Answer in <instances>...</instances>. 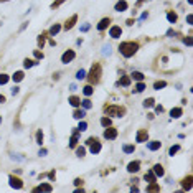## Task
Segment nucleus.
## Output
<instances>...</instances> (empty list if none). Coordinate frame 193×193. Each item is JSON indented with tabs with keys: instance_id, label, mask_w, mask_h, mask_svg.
<instances>
[{
	"instance_id": "e433bc0d",
	"label": "nucleus",
	"mask_w": 193,
	"mask_h": 193,
	"mask_svg": "<svg viewBox=\"0 0 193 193\" xmlns=\"http://www.w3.org/2000/svg\"><path fill=\"white\" fill-rule=\"evenodd\" d=\"M83 107L84 109H91V107H93V103H91L89 99H84L83 101Z\"/></svg>"
},
{
	"instance_id": "5701e85b",
	"label": "nucleus",
	"mask_w": 193,
	"mask_h": 193,
	"mask_svg": "<svg viewBox=\"0 0 193 193\" xmlns=\"http://www.w3.org/2000/svg\"><path fill=\"white\" fill-rule=\"evenodd\" d=\"M23 76H25V74H23V73H22V71H17V73H15V74H13V81H15V83H18V81H22V79H23Z\"/></svg>"
},
{
	"instance_id": "58836bf2",
	"label": "nucleus",
	"mask_w": 193,
	"mask_h": 193,
	"mask_svg": "<svg viewBox=\"0 0 193 193\" xmlns=\"http://www.w3.org/2000/svg\"><path fill=\"white\" fill-rule=\"evenodd\" d=\"M76 78H78V79H83V78H86V71H84V69H79V71L76 73Z\"/></svg>"
},
{
	"instance_id": "393cba45",
	"label": "nucleus",
	"mask_w": 193,
	"mask_h": 193,
	"mask_svg": "<svg viewBox=\"0 0 193 193\" xmlns=\"http://www.w3.org/2000/svg\"><path fill=\"white\" fill-rule=\"evenodd\" d=\"M132 78H134L135 81H142L144 74H142V73H139V71H134V73H132Z\"/></svg>"
},
{
	"instance_id": "a211bd4d",
	"label": "nucleus",
	"mask_w": 193,
	"mask_h": 193,
	"mask_svg": "<svg viewBox=\"0 0 193 193\" xmlns=\"http://www.w3.org/2000/svg\"><path fill=\"white\" fill-rule=\"evenodd\" d=\"M153 104H155V99H153V97H149V99L144 101V107H147V109H149V107H153Z\"/></svg>"
},
{
	"instance_id": "39448f33",
	"label": "nucleus",
	"mask_w": 193,
	"mask_h": 193,
	"mask_svg": "<svg viewBox=\"0 0 193 193\" xmlns=\"http://www.w3.org/2000/svg\"><path fill=\"white\" fill-rule=\"evenodd\" d=\"M74 56H76V53H74L73 50H66V51H65V55L61 56V63L68 65L69 61H73V59H74Z\"/></svg>"
},
{
	"instance_id": "423d86ee",
	"label": "nucleus",
	"mask_w": 193,
	"mask_h": 193,
	"mask_svg": "<svg viewBox=\"0 0 193 193\" xmlns=\"http://www.w3.org/2000/svg\"><path fill=\"white\" fill-rule=\"evenodd\" d=\"M8 180H10V185H12L13 188H22L23 187V182L20 180V178H17L15 175H10Z\"/></svg>"
},
{
	"instance_id": "4be33fe9",
	"label": "nucleus",
	"mask_w": 193,
	"mask_h": 193,
	"mask_svg": "<svg viewBox=\"0 0 193 193\" xmlns=\"http://www.w3.org/2000/svg\"><path fill=\"white\" fill-rule=\"evenodd\" d=\"M167 18H168V22H170V23H175V22H177V13H175V12H168Z\"/></svg>"
},
{
	"instance_id": "79ce46f5",
	"label": "nucleus",
	"mask_w": 193,
	"mask_h": 193,
	"mask_svg": "<svg viewBox=\"0 0 193 193\" xmlns=\"http://www.w3.org/2000/svg\"><path fill=\"white\" fill-rule=\"evenodd\" d=\"M84 153H86V149H84V147H79V149L76 150V155L78 157H84Z\"/></svg>"
},
{
	"instance_id": "a19ab883",
	"label": "nucleus",
	"mask_w": 193,
	"mask_h": 193,
	"mask_svg": "<svg viewBox=\"0 0 193 193\" xmlns=\"http://www.w3.org/2000/svg\"><path fill=\"white\" fill-rule=\"evenodd\" d=\"M36 142L38 144H43V132H41V131L36 132Z\"/></svg>"
},
{
	"instance_id": "c85d7f7f",
	"label": "nucleus",
	"mask_w": 193,
	"mask_h": 193,
	"mask_svg": "<svg viewBox=\"0 0 193 193\" xmlns=\"http://www.w3.org/2000/svg\"><path fill=\"white\" fill-rule=\"evenodd\" d=\"M145 180L150 182V183H152V182H155V173H152V170H150L149 173L145 175Z\"/></svg>"
},
{
	"instance_id": "ea45409f",
	"label": "nucleus",
	"mask_w": 193,
	"mask_h": 193,
	"mask_svg": "<svg viewBox=\"0 0 193 193\" xmlns=\"http://www.w3.org/2000/svg\"><path fill=\"white\" fill-rule=\"evenodd\" d=\"M23 65H25V68H31V66H33V65H36V63H35V61H31V59H25V61H23Z\"/></svg>"
},
{
	"instance_id": "f257e3e1",
	"label": "nucleus",
	"mask_w": 193,
	"mask_h": 193,
	"mask_svg": "<svg viewBox=\"0 0 193 193\" xmlns=\"http://www.w3.org/2000/svg\"><path fill=\"white\" fill-rule=\"evenodd\" d=\"M137 50H139V43H135V41H125V43H121V46H119L121 55L125 56V58L132 56Z\"/></svg>"
},
{
	"instance_id": "3c124183",
	"label": "nucleus",
	"mask_w": 193,
	"mask_h": 193,
	"mask_svg": "<svg viewBox=\"0 0 193 193\" xmlns=\"http://www.w3.org/2000/svg\"><path fill=\"white\" fill-rule=\"evenodd\" d=\"M46 153H48V150H45V149H41V150H40V155H41V157H45Z\"/></svg>"
},
{
	"instance_id": "f704fd0d",
	"label": "nucleus",
	"mask_w": 193,
	"mask_h": 193,
	"mask_svg": "<svg viewBox=\"0 0 193 193\" xmlns=\"http://www.w3.org/2000/svg\"><path fill=\"white\" fill-rule=\"evenodd\" d=\"M111 51H112V50H111L109 45H104V46H103V55H104V56H109Z\"/></svg>"
},
{
	"instance_id": "f8f14e48",
	"label": "nucleus",
	"mask_w": 193,
	"mask_h": 193,
	"mask_svg": "<svg viewBox=\"0 0 193 193\" xmlns=\"http://www.w3.org/2000/svg\"><path fill=\"white\" fill-rule=\"evenodd\" d=\"M121 33H122L121 27H111V30H109V35H111L112 38H119V36H121Z\"/></svg>"
},
{
	"instance_id": "4c0bfd02",
	"label": "nucleus",
	"mask_w": 193,
	"mask_h": 193,
	"mask_svg": "<svg viewBox=\"0 0 193 193\" xmlns=\"http://www.w3.org/2000/svg\"><path fill=\"white\" fill-rule=\"evenodd\" d=\"M84 115H86V111H76L74 112V117L76 119H83Z\"/></svg>"
},
{
	"instance_id": "8fccbe9b",
	"label": "nucleus",
	"mask_w": 193,
	"mask_h": 193,
	"mask_svg": "<svg viewBox=\"0 0 193 193\" xmlns=\"http://www.w3.org/2000/svg\"><path fill=\"white\" fill-rule=\"evenodd\" d=\"M87 30H89V25H87V23H86V25H83V27H81V31H87Z\"/></svg>"
},
{
	"instance_id": "a18cd8bd",
	"label": "nucleus",
	"mask_w": 193,
	"mask_h": 193,
	"mask_svg": "<svg viewBox=\"0 0 193 193\" xmlns=\"http://www.w3.org/2000/svg\"><path fill=\"white\" fill-rule=\"evenodd\" d=\"M86 129H87V124H86V122H79L78 131H86Z\"/></svg>"
},
{
	"instance_id": "5fc2aeb1",
	"label": "nucleus",
	"mask_w": 193,
	"mask_h": 193,
	"mask_svg": "<svg viewBox=\"0 0 193 193\" xmlns=\"http://www.w3.org/2000/svg\"><path fill=\"white\" fill-rule=\"evenodd\" d=\"M188 2H190V3H193V0H188Z\"/></svg>"
},
{
	"instance_id": "a878e982",
	"label": "nucleus",
	"mask_w": 193,
	"mask_h": 193,
	"mask_svg": "<svg viewBox=\"0 0 193 193\" xmlns=\"http://www.w3.org/2000/svg\"><path fill=\"white\" fill-rule=\"evenodd\" d=\"M101 124H103L104 127H109V125H112V121L109 117H103V119H101Z\"/></svg>"
},
{
	"instance_id": "b1692460",
	"label": "nucleus",
	"mask_w": 193,
	"mask_h": 193,
	"mask_svg": "<svg viewBox=\"0 0 193 193\" xmlns=\"http://www.w3.org/2000/svg\"><path fill=\"white\" fill-rule=\"evenodd\" d=\"M76 144H78V135H71V139H69V147H71V149H74Z\"/></svg>"
},
{
	"instance_id": "9d476101",
	"label": "nucleus",
	"mask_w": 193,
	"mask_h": 193,
	"mask_svg": "<svg viewBox=\"0 0 193 193\" xmlns=\"http://www.w3.org/2000/svg\"><path fill=\"white\" fill-rule=\"evenodd\" d=\"M191 182H193V177L191 175H188L187 178L183 180V183H182V187H183V190L185 191H188V190H191Z\"/></svg>"
},
{
	"instance_id": "6e6d98bb",
	"label": "nucleus",
	"mask_w": 193,
	"mask_h": 193,
	"mask_svg": "<svg viewBox=\"0 0 193 193\" xmlns=\"http://www.w3.org/2000/svg\"><path fill=\"white\" fill-rule=\"evenodd\" d=\"M0 2H7V0H0Z\"/></svg>"
},
{
	"instance_id": "473e14b6",
	"label": "nucleus",
	"mask_w": 193,
	"mask_h": 193,
	"mask_svg": "<svg viewBox=\"0 0 193 193\" xmlns=\"http://www.w3.org/2000/svg\"><path fill=\"white\" fill-rule=\"evenodd\" d=\"M144 89H145V84H144V83H137V86H135L134 93H142Z\"/></svg>"
},
{
	"instance_id": "864d4df0",
	"label": "nucleus",
	"mask_w": 193,
	"mask_h": 193,
	"mask_svg": "<svg viewBox=\"0 0 193 193\" xmlns=\"http://www.w3.org/2000/svg\"><path fill=\"white\" fill-rule=\"evenodd\" d=\"M0 103H5V96H2V94H0Z\"/></svg>"
},
{
	"instance_id": "7ed1b4c3",
	"label": "nucleus",
	"mask_w": 193,
	"mask_h": 193,
	"mask_svg": "<svg viewBox=\"0 0 193 193\" xmlns=\"http://www.w3.org/2000/svg\"><path fill=\"white\" fill-rule=\"evenodd\" d=\"M107 112V114H112V115H117V117H122L124 115L125 109L124 107H117V106H106V109H104Z\"/></svg>"
},
{
	"instance_id": "4d7b16f0",
	"label": "nucleus",
	"mask_w": 193,
	"mask_h": 193,
	"mask_svg": "<svg viewBox=\"0 0 193 193\" xmlns=\"http://www.w3.org/2000/svg\"><path fill=\"white\" fill-rule=\"evenodd\" d=\"M0 122H2V117H0Z\"/></svg>"
},
{
	"instance_id": "7c9ffc66",
	"label": "nucleus",
	"mask_w": 193,
	"mask_h": 193,
	"mask_svg": "<svg viewBox=\"0 0 193 193\" xmlns=\"http://www.w3.org/2000/svg\"><path fill=\"white\" fill-rule=\"evenodd\" d=\"M119 84H122V86H129V84H131V78H129V76H122V79H121Z\"/></svg>"
},
{
	"instance_id": "cd10ccee",
	"label": "nucleus",
	"mask_w": 193,
	"mask_h": 193,
	"mask_svg": "<svg viewBox=\"0 0 193 193\" xmlns=\"http://www.w3.org/2000/svg\"><path fill=\"white\" fill-rule=\"evenodd\" d=\"M167 86V81H157L155 84H153V89H162V87Z\"/></svg>"
},
{
	"instance_id": "2f4dec72",
	"label": "nucleus",
	"mask_w": 193,
	"mask_h": 193,
	"mask_svg": "<svg viewBox=\"0 0 193 193\" xmlns=\"http://www.w3.org/2000/svg\"><path fill=\"white\" fill-rule=\"evenodd\" d=\"M122 150H124L125 153H132L135 150V147L134 145H124V147H122Z\"/></svg>"
},
{
	"instance_id": "aec40b11",
	"label": "nucleus",
	"mask_w": 193,
	"mask_h": 193,
	"mask_svg": "<svg viewBox=\"0 0 193 193\" xmlns=\"http://www.w3.org/2000/svg\"><path fill=\"white\" fill-rule=\"evenodd\" d=\"M69 104L74 106V107H78L79 106V97L78 96H71V97H69Z\"/></svg>"
},
{
	"instance_id": "c03bdc74",
	"label": "nucleus",
	"mask_w": 193,
	"mask_h": 193,
	"mask_svg": "<svg viewBox=\"0 0 193 193\" xmlns=\"http://www.w3.org/2000/svg\"><path fill=\"white\" fill-rule=\"evenodd\" d=\"M63 2H65V0H55V2L51 3V8H56V7H59Z\"/></svg>"
},
{
	"instance_id": "2eb2a0df",
	"label": "nucleus",
	"mask_w": 193,
	"mask_h": 193,
	"mask_svg": "<svg viewBox=\"0 0 193 193\" xmlns=\"http://www.w3.org/2000/svg\"><path fill=\"white\" fill-rule=\"evenodd\" d=\"M76 20H78V15H73L71 18H68V22H66V25H65V30H69V28L76 23Z\"/></svg>"
},
{
	"instance_id": "6e6552de",
	"label": "nucleus",
	"mask_w": 193,
	"mask_h": 193,
	"mask_svg": "<svg viewBox=\"0 0 193 193\" xmlns=\"http://www.w3.org/2000/svg\"><path fill=\"white\" fill-rule=\"evenodd\" d=\"M135 139H137V142H147V139H149V134H147L145 129H140L137 132V135H135Z\"/></svg>"
},
{
	"instance_id": "72a5a7b5",
	"label": "nucleus",
	"mask_w": 193,
	"mask_h": 193,
	"mask_svg": "<svg viewBox=\"0 0 193 193\" xmlns=\"http://www.w3.org/2000/svg\"><path fill=\"white\" fill-rule=\"evenodd\" d=\"M83 93H84V96H91V94H93V87H91V86H84L83 87Z\"/></svg>"
},
{
	"instance_id": "bb28decb",
	"label": "nucleus",
	"mask_w": 193,
	"mask_h": 193,
	"mask_svg": "<svg viewBox=\"0 0 193 193\" xmlns=\"http://www.w3.org/2000/svg\"><path fill=\"white\" fill-rule=\"evenodd\" d=\"M8 74H3V73H2V74H0V86H3V84H7V83H8Z\"/></svg>"
},
{
	"instance_id": "412c9836",
	"label": "nucleus",
	"mask_w": 193,
	"mask_h": 193,
	"mask_svg": "<svg viewBox=\"0 0 193 193\" xmlns=\"http://www.w3.org/2000/svg\"><path fill=\"white\" fill-rule=\"evenodd\" d=\"M36 191H51V185H40V187L35 188Z\"/></svg>"
},
{
	"instance_id": "de8ad7c7",
	"label": "nucleus",
	"mask_w": 193,
	"mask_h": 193,
	"mask_svg": "<svg viewBox=\"0 0 193 193\" xmlns=\"http://www.w3.org/2000/svg\"><path fill=\"white\" fill-rule=\"evenodd\" d=\"M35 56H36L38 59H41V58H43V53H40V51H35Z\"/></svg>"
},
{
	"instance_id": "09e8293b",
	"label": "nucleus",
	"mask_w": 193,
	"mask_h": 193,
	"mask_svg": "<svg viewBox=\"0 0 193 193\" xmlns=\"http://www.w3.org/2000/svg\"><path fill=\"white\" fill-rule=\"evenodd\" d=\"M185 45H187V46H190V45H191V38H185Z\"/></svg>"
},
{
	"instance_id": "603ef678",
	"label": "nucleus",
	"mask_w": 193,
	"mask_h": 193,
	"mask_svg": "<svg viewBox=\"0 0 193 193\" xmlns=\"http://www.w3.org/2000/svg\"><path fill=\"white\" fill-rule=\"evenodd\" d=\"M187 22L191 25V22H193V17H191V15H188V17H187Z\"/></svg>"
},
{
	"instance_id": "dca6fc26",
	"label": "nucleus",
	"mask_w": 193,
	"mask_h": 193,
	"mask_svg": "<svg viewBox=\"0 0 193 193\" xmlns=\"http://www.w3.org/2000/svg\"><path fill=\"white\" fill-rule=\"evenodd\" d=\"M160 145H162V144H160L159 140H153V142H149V144H147V147H149L150 150H159Z\"/></svg>"
},
{
	"instance_id": "f03ea898",
	"label": "nucleus",
	"mask_w": 193,
	"mask_h": 193,
	"mask_svg": "<svg viewBox=\"0 0 193 193\" xmlns=\"http://www.w3.org/2000/svg\"><path fill=\"white\" fill-rule=\"evenodd\" d=\"M87 79H89V83H91V84L99 83V79H101V65L94 63L93 68H91V71L87 73Z\"/></svg>"
},
{
	"instance_id": "49530a36",
	"label": "nucleus",
	"mask_w": 193,
	"mask_h": 193,
	"mask_svg": "<svg viewBox=\"0 0 193 193\" xmlns=\"http://www.w3.org/2000/svg\"><path fill=\"white\" fill-rule=\"evenodd\" d=\"M147 15H149V13H147V12H144V13H142V15H140V18H139V22H144V20H145V18H147Z\"/></svg>"
},
{
	"instance_id": "37998d69",
	"label": "nucleus",
	"mask_w": 193,
	"mask_h": 193,
	"mask_svg": "<svg viewBox=\"0 0 193 193\" xmlns=\"http://www.w3.org/2000/svg\"><path fill=\"white\" fill-rule=\"evenodd\" d=\"M178 150H180V145H173V147L170 149V155H175V153H177Z\"/></svg>"
},
{
	"instance_id": "6ab92c4d",
	"label": "nucleus",
	"mask_w": 193,
	"mask_h": 193,
	"mask_svg": "<svg viewBox=\"0 0 193 193\" xmlns=\"http://www.w3.org/2000/svg\"><path fill=\"white\" fill-rule=\"evenodd\" d=\"M59 30H61V25H59V23H56V25H53V27L50 28V31H48V33H50V35H56Z\"/></svg>"
},
{
	"instance_id": "0eeeda50",
	"label": "nucleus",
	"mask_w": 193,
	"mask_h": 193,
	"mask_svg": "<svg viewBox=\"0 0 193 193\" xmlns=\"http://www.w3.org/2000/svg\"><path fill=\"white\" fill-rule=\"evenodd\" d=\"M89 152H91V153H97V152H101V144H99V140L93 139V142L89 144Z\"/></svg>"
},
{
	"instance_id": "20e7f679",
	"label": "nucleus",
	"mask_w": 193,
	"mask_h": 193,
	"mask_svg": "<svg viewBox=\"0 0 193 193\" xmlns=\"http://www.w3.org/2000/svg\"><path fill=\"white\" fill-rule=\"evenodd\" d=\"M115 137H117V129H114L112 125H109V127L106 129V132H104V139H107V140H114Z\"/></svg>"
},
{
	"instance_id": "ddd939ff",
	"label": "nucleus",
	"mask_w": 193,
	"mask_h": 193,
	"mask_svg": "<svg viewBox=\"0 0 193 193\" xmlns=\"http://www.w3.org/2000/svg\"><path fill=\"white\" fill-rule=\"evenodd\" d=\"M153 173H155V177H163V173H165V172H163V167L160 165V163H157V165L153 167Z\"/></svg>"
},
{
	"instance_id": "4468645a",
	"label": "nucleus",
	"mask_w": 193,
	"mask_h": 193,
	"mask_svg": "<svg viewBox=\"0 0 193 193\" xmlns=\"http://www.w3.org/2000/svg\"><path fill=\"white\" fill-rule=\"evenodd\" d=\"M109 23H111L109 18H103L99 23H97V30H104V28H107V27H109Z\"/></svg>"
},
{
	"instance_id": "c756f323",
	"label": "nucleus",
	"mask_w": 193,
	"mask_h": 193,
	"mask_svg": "<svg viewBox=\"0 0 193 193\" xmlns=\"http://www.w3.org/2000/svg\"><path fill=\"white\" fill-rule=\"evenodd\" d=\"M159 190H160V188L155 185V182H152V183H150L149 187H147V191H159Z\"/></svg>"
},
{
	"instance_id": "1a4fd4ad",
	"label": "nucleus",
	"mask_w": 193,
	"mask_h": 193,
	"mask_svg": "<svg viewBox=\"0 0 193 193\" xmlns=\"http://www.w3.org/2000/svg\"><path fill=\"white\" fill-rule=\"evenodd\" d=\"M139 168H140V162L139 160H134V162H131L127 165V170L131 172V173H135V172H139Z\"/></svg>"
},
{
	"instance_id": "9b49d317",
	"label": "nucleus",
	"mask_w": 193,
	"mask_h": 193,
	"mask_svg": "<svg viewBox=\"0 0 193 193\" xmlns=\"http://www.w3.org/2000/svg\"><path fill=\"white\" fill-rule=\"evenodd\" d=\"M127 2H125V0H119V2L117 3H115V7H114V8L115 10H117V12H124V10H127Z\"/></svg>"
},
{
	"instance_id": "c9c22d12",
	"label": "nucleus",
	"mask_w": 193,
	"mask_h": 193,
	"mask_svg": "<svg viewBox=\"0 0 193 193\" xmlns=\"http://www.w3.org/2000/svg\"><path fill=\"white\" fill-rule=\"evenodd\" d=\"M45 38H46V33H41L40 38H38V46H40V48L45 45Z\"/></svg>"
},
{
	"instance_id": "f3484780",
	"label": "nucleus",
	"mask_w": 193,
	"mask_h": 193,
	"mask_svg": "<svg viewBox=\"0 0 193 193\" xmlns=\"http://www.w3.org/2000/svg\"><path fill=\"white\" fill-rule=\"evenodd\" d=\"M170 115H172L173 119L180 117V115H182V109H180V107H175V109H172V111H170Z\"/></svg>"
}]
</instances>
